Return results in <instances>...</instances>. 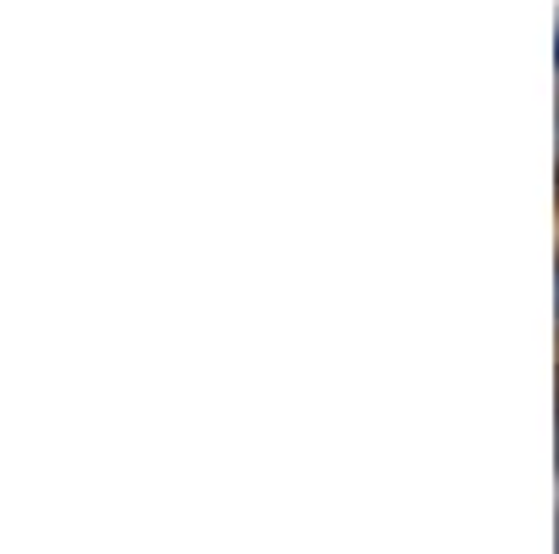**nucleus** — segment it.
<instances>
[{
	"label": "nucleus",
	"instance_id": "obj_1",
	"mask_svg": "<svg viewBox=\"0 0 559 554\" xmlns=\"http://www.w3.org/2000/svg\"><path fill=\"white\" fill-rule=\"evenodd\" d=\"M554 308H559V281H554Z\"/></svg>",
	"mask_w": 559,
	"mask_h": 554
},
{
	"label": "nucleus",
	"instance_id": "obj_2",
	"mask_svg": "<svg viewBox=\"0 0 559 554\" xmlns=\"http://www.w3.org/2000/svg\"><path fill=\"white\" fill-rule=\"evenodd\" d=\"M554 168H559V146H554Z\"/></svg>",
	"mask_w": 559,
	"mask_h": 554
}]
</instances>
